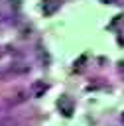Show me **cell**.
Returning <instances> with one entry per match:
<instances>
[{
	"label": "cell",
	"mask_w": 124,
	"mask_h": 126,
	"mask_svg": "<svg viewBox=\"0 0 124 126\" xmlns=\"http://www.w3.org/2000/svg\"><path fill=\"white\" fill-rule=\"evenodd\" d=\"M57 106L61 108V112H63L65 116H71V114H73V102H71L67 96H61V98L57 100Z\"/></svg>",
	"instance_id": "6da1fadb"
},
{
	"label": "cell",
	"mask_w": 124,
	"mask_h": 126,
	"mask_svg": "<svg viewBox=\"0 0 124 126\" xmlns=\"http://www.w3.org/2000/svg\"><path fill=\"white\" fill-rule=\"evenodd\" d=\"M28 98V93H24V91H20V93H16V94H12V98H8L6 100V104L8 106H16V104H20V102H24Z\"/></svg>",
	"instance_id": "7a4b0ae2"
},
{
	"label": "cell",
	"mask_w": 124,
	"mask_h": 126,
	"mask_svg": "<svg viewBox=\"0 0 124 126\" xmlns=\"http://www.w3.org/2000/svg\"><path fill=\"white\" fill-rule=\"evenodd\" d=\"M45 91H47L45 81H33V85H31V93H33V96H41Z\"/></svg>",
	"instance_id": "3957f363"
},
{
	"label": "cell",
	"mask_w": 124,
	"mask_h": 126,
	"mask_svg": "<svg viewBox=\"0 0 124 126\" xmlns=\"http://www.w3.org/2000/svg\"><path fill=\"white\" fill-rule=\"evenodd\" d=\"M0 126H24V120L18 116H8V118L0 120Z\"/></svg>",
	"instance_id": "277c9868"
},
{
	"label": "cell",
	"mask_w": 124,
	"mask_h": 126,
	"mask_svg": "<svg viewBox=\"0 0 124 126\" xmlns=\"http://www.w3.org/2000/svg\"><path fill=\"white\" fill-rule=\"evenodd\" d=\"M102 2H112V0H102Z\"/></svg>",
	"instance_id": "5b68a950"
},
{
	"label": "cell",
	"mask_w": 124,
	"mask_h": 126,
	"mask_svg": "<svg viewBox=\"0 0 124 126\" xmlns=\"http://www.w3.org/2000/svg\"><path fill=\"white\" fill-rule=\"evenodd\" d=\"M122 120H124V114H122Z\"/></svg>",
	"instance_id": "8992f818"
}]
</instances>
